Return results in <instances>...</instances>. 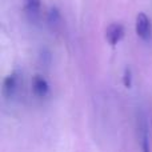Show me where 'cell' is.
I'll return each instance as SVG.
<instances>
[{
	"label": "cell",
	"instance_id": "52a82bcc",
	"mask_svg": "<svg viewBox=\"0 0 152 152\" xmlns=\"http://www.w3.org/2000/svg\"><path fill=\"white\" fill-rule=\"evenodd\" d=\"M48 23L51 26H56V24L60 23V13L56 8H51L50 12H48Z\"/></svg>",
	"mask_w": 152,
	"mask_h": 152
},
{
	"label": "cell",
	"instance_id": "ba28073f",
	"mask_svg": "<svg viewBox=\"0 0 152 152\" xmlns=\"http://www.w3.org/2000/svg\"><path fill=\"white\" fill-rule=\"evenodd\" d=\"M123 83H124V87H127V88H131V86H132V71H131V68H129V67L124 69Z\"/></svg>",
	"mask_w": 152,
	"mask_h": 152
},
{
	"label": "cell",
	"instance_id": "8992f818",
	"mask_svg": "<svg viewBox=\"0 0 152 152\" xmlns=\"http://www.w3.org/2000/svg\"><path fill=\"white\" fill-rule=\"evenodd\" d=\"M40 5H42L40 0H24V8H26V12L31 16V19L39 18Z\"/></svg>",
	"mask_w": 152,
	"mask_h": 152
},
{
	"label": "cell",
	"instance_id": "7a4b0ae2",
	"mask_svg": "<svg viewBox=\"0 0 152 152\" xmlns=\"http://www.w3.org/2000/svg\"><path fill=\"white\" fill-rule=\"evenodd\" d=\"M19 87V76L16 72H12L11 75L5 76L3 80V87H1V94L5 99H12L18 92Z\"/></svg>",
	"mask_w": 152,
	"mask_h": 152
},
{
	"label": "cell",
	"instance_id": "3957f363",
	"mask_svg": "<svg viewBox=\"0 0 152 152\" xmlns=\"http://www.w3.org/2000/svg\"><path fill=\"white\" fill-rule=\"evenodd\" d=\"M124 37V27L120 23H112L107 27L105 29V39H107L108 44L116 45L118 43L121 42Z\"/></svg>",
	"mask_w": 152,
	"mask_h": 152
},
{
	"label": "cell",
	"instance_id": "6da1fadb",
	"mask_svg": "<svg viewBox=\"0 0 152 152\" xmlns=\"http://www.w3.org/2000/svg\"><path fill=\"white\" fill-rule=\"evenodd\" d=\"M135 29L136 34L140 39L144 42H148L150 37L152 36V27H151V20L144 12H139L136 16V23H135Z\"/></svg>",
	"mask_w": 152,
	"mask_h": 152
},
{
	"label": "cell",
	"instance_id": "5b68a950",
	"mask_svg": "<svg viewBox=\"0 0 152 152\" xmlns=\"http://www.w3.org/2000/svg\"><path fill=\"white\" fill-rule=\"evenodd\" d=\"M142 135H140V143H142V150L143 152H151L150 148V137H148V126L144 118H142V123L139 126Z\"/></svg>",
	"mask_w": 152,
	"mask_h": 152
},
{
	"label": "cell",
	"instance_id": "277c9868",
	"mask_svg": "<svg viewBox=\"0 0 152 152\" xmlns=\"http://www.w3.org/2000/svg\"><path fill=\"white\" fill-rule=\"evenodd\" d=\"M32 91L37 97H45L50 94V84L42 75H35L32 77Z\"/></svg>",
	"mask_w": 152,
	"mask_h": 152
}]
</instances>
